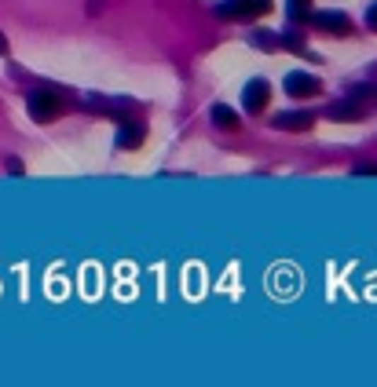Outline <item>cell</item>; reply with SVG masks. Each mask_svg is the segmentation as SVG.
Here are the masks:
<instances>
[{"instance_id":"6da1fadb","label":"cell","mask_w":377,"mask_h":387,"mask_svg":"<svg viewBox=\"0 0 377 387\" xmlns=\"http://www.w3.org/2000/svg\"><path fill=\"white\" fill-rule=\"evenodd\" d=\"M62 106H66V99H62L55 88H33L30 92V99H26V110H30V117L33 121H55L59 114H62Z\"/></svg>"},{"instance_id":"7a4b0ae2","label":"cell","mask_w":377,"mask_h":387,"mask_svg":"<svg viewBox=\"0 0 377 387\" xmlns=\"http://www.w3.org/2000/svg\"><path fill=\"white\" fill-rule=\"evenodd\" d=\"M304 23L315 26V30H323V33H341V37L352 33V18H348L344 11H308Z\"/></svg>"},{"instance_id":"3957f363","label":"cell","mask_w":377,"mask_h":387,"mask_svg":"<svg viewBox=\"0 0 377 387\" xmlns=\"http://www.w3.org/2000/svg\"><path fill=\"white\" fill-rule=\"evenodd\" d=\"M271 11V0H224L216 8V15L224 18H260Z\"/></svg>"},{"instance_id":"277c9868","label":"cell","mask_w":377,"mask_h":387,"mask_svg":"<svg viewBox=\"0 0 377 387\" xmlns=\"http://www.w3.org/2000/svg\"><path fill=\"white\" fill-rule=\"evenodd\" d=\"M282 88H286V95H293V99H308V95H319L323 81H319L315 73L293 70V73H286V77H282Z\"/></svg>"},{"instance_id":"5b68a950","label":"cell","mask_w":377,"mask_h":387,"mask_svg":"<svg viewBox=\"0 0 377 387\" xmlns=\"http://www.w3.org/2000/svg\"><path fill=\"white\" fill-rule=\"evenodd\" d=\"M267 99H271V88H267V81H264V77L249 81L245 88H242V106H245L249 114H260V110H267Z\"/></svg>"},{"instance_id":"8992f818","label":"cell","mask_w":377,"mask_h":387,"mask_svg":"<svg viewBox=\"0 0 377 387\" xmlns=\"http://www.w3.org/2000/svg\"><path fill=\"white\" fill-rule=\"evenodd\" d=\"M143 139H146L143 121H136V117H121V128H117V136H114L117 150H136Z\"/></svg>"},{"instance_id":"52a82bcc","label":"cell","mask_w":377,"mask_h":387,"mask_svg":"<svg viewBox=\"0 0 377 387\" xmlns=\"http://www.w3.org/2000/svg\"><path fill=\"white\" fill-rule=\"evenodd\" d=\"M366 114H370V106H366V102H359L355 95H344L341 102H333V106H330V114H326V117H333V121H363Z\"/></svg>"},{"instance_id":"ba28073f","label":"cell","mask_w":377,"mask_h":387,"mask_svg":"<svg viewBox=\"0 0 377 387\" xmlns=\"http://www.w3.org/2000/svg\"><path fill=\"white\" fill-rule=\"evenodd\" d=\"M271 124H275L279 132H308V128L315 124V117H311L308 110H286V114H279Z\"/></svg>"},{"instance_id":"9c48e42d","label":"cell","mask_w":377,"mask_h":387,"mask_svg":"<svg viewBox=\"0 0 377 387\" xmlns=\"http://www.w3.org/2000/svg\"><path fill=\"white\" fill-rule=\"evenodd\" d=\"M213 124L231 132V128L238 124V121H235V110H231V106H224V102H216V106H213Z\"/></svg>"},{"instance_id":"30bf717a","label":"cell","mask_w":377,"mask_h":387,"mask_svg":"<svg viewBox=\"0 0 377 387\" xmlns=\"http://www.w3.org/2000/svg\"><path fill=\"white\" fill-rule=\"evenodd\" d=\"M286 11H289L293 18H304V15L311 11V0H286Z\"/></svg>"},{"instance_id":"8fae6325","label":"cell","mask_w":377,"mask_h":387,"mask_svg":"<svg viewBox=\"0 0 377 387\" xmlns=\"http://www.w3.org/2000/svg\"><path fill=\"white\" fill-rule=\"evenodd\" d=\"M366 30H373V33H377V0L366 8Z\"/></svg>"},{"instance_id":"7c38bea8","label":"cell","mask_w":377,"mask_h":387,"mask_svg":"<svg viewBox=\"0 0 377 387\" xmlns=\"http://www.w3.org/2000/svg\"><path fill=\"white\" fill-rule=\"evenodd\" d=\"M355 176H377V165H363V168H355Z\"/></svg>"},{"instance_id":"4fadbf2b","label":"cell","mask_w":377,"mask_h":387,"mask_svg":"<svg viewBox=\"0 0 377 387\" xmlns=\"http://www.w3.org/2000/svg\"><path fill=\"white\" fill-rule=\"evenodd\" d=\"M8 172H11V176H23V161L11 157V161H8Z\"/></svg>"},{"instance_id":"5bb4252c","label":"cell","mask_w":377,"mask_h":387,"mask_svg":"<svg viewBox=\"0 0 377 387\" xmlns=\"http://www.w3.org/2000/svg\"><path fill=\"white\" fill-rule=\"evenodd\" d=\"M0 55H8V37L0 33Z\"/></svg>"}]
</instances>
